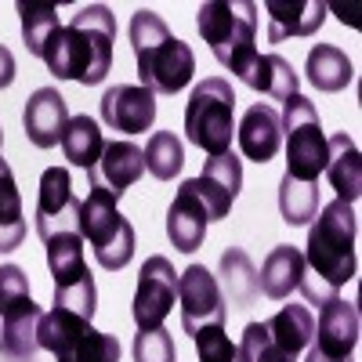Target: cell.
<instances>
[{
	"instance_id": "obj_1",
	"label": "cell",
	"mask_w": 362,
	"mask_h": 362,
	"mask_svg": "<svg viewBox=\"0 0 362 362\" xmlns=\"http://www.w3.org/2000/svg\"><path fill=\"white\" fill-rule=\"evenodd\" d=\"M355 235H358V218L355 206L344 199L326 203L315 225L308 228V250H305V276H300V293L308 305L322 308L326 300L341 297V286L355 279Z\"/></svg>"
},
{
	"instance_id": "obj_2",
	"label": "cell",
	"mask_w": 362,
	"mask_h": 362,
	"mask_svg": "<svg viewBox=\"0 0 362 362\" xmlns=\"http://www.w3.org/2000/svg\"><path fill=\"white\" fill-rule=\"evenodd\" d=\"M112 44H116L112 11L105 4H87L66 25L54 29L40 58L47 62L51 76L95 87L112 69Z\"/></svg>"
},
{
	"instance_id": "obj_3",
	"label": "cell",
	"mask_w": 362,
	"mask_h": 362,
	"mask_svg": "<svg viewBox=\"0 0 362 362\" xmlns=\"http://www.w3.org/2000/svg\"><path fill=\"white\" fill-rule=\"evenodd\" d=\"M127 40L138 58V80L153 95H177L196 73V54L177 40L153 8H138L127 22Z\"/></svg>"
},
{
	"instance_id": "obj_4",
	"label": "cell",
	"mask_w": 362,
	"mask_h": 362,
	"mask_svg": "<svg viewBox=\"0 0 362 362\" xmlns=\"http://www.w3.org/2000/svg\"><path fill=\"white\" fill-rule=\"evenodd\" d=\"M196 25L203 44H210L214 58L232 76H243L254 66L257 4H250V0H206L196 11Z\"/></svg>"
},
{
	"instance_id": "obj_5",
	"label": "cell",
	"mask_w": 362,
	"mask_h": 362,
	"mask_svg": "<svg viewBox=\"0 0 362 362\" xmlns=\"http://www.w3.org/2000/svg\"><path fill=\"white\" fill-rule=\"evenodd\" d=\"M119 199L112 192H105L102 185H90L87 199H80V239H87L95 261L105 272H119L127 268L134 257V225L119 214Z\"/></svg>"
},
{
	"instance_id": "obj_6",
	"label": "cell",
	"mask_w": 362,
	"mask_h": 362,
	"mask_svg": "<svg viewBox=\"0 0 362 362\" xmlns=\"http://www.w3.org/2000/svg\"><path fill=\"white\" fill-rule=\"evenodd\" d=\"M232 134H235V95L232 83L221 76H206L192 87L185 102V138L203 148L206 156H225L232 153Z\"/></svg>"
},
{
	"instance_id": "obj_7",
	"label": "cell",
	"mask_w": 362,
	"mask_h": 362,
	"mask_svg": "<svg viewBox=\"0 0 362 362\" xmlns=\"http://www.w3.org/2000/svg\"><path fill=\"white\" fill-rule=\"evenodd\" d=\"M40 305L29 293V276L18 264H0V355L4 358H33L40 351Z\"/></svg>"
},
{
	"instance_id": "obj_8",
	"label": "cell",
	"mask_w": 362,
	"mask_h": 362,
	"mask_svg": "<svg viewBox=\"0 0 362 362\" xmlns=\"http://www.w3.org/2000/svg\"><path fill=\"white\" fill-rule=\"evenodd\" d=\"M37 344L58 362H119V341L112 334H102L90 326V319L73 315L58 305L40 319Z\"/></svg>"
},
{
	"instance_id": "obj_9",
	"label": "cell",
	"mask_w": 362,
	"mask_h": 362,
	"mask_svg": "<svg viewBox=\"0 0 362 362\" xmlns=\"http://www.w3.org/2000/svg\"><path fill=\"white\" fill-rule=\"evenodd\" d=\"M279 119L286 138V177L315 185V177L326 170V134L319 124V109L297 90L283 102Z\"/></svg>"
},
{
	"instance_id": "obj_10",
	"label": "cell",
	"mask_w": 362,
	"mask_h": 362,
	"mask_svg": "<svg viewBox=\"0 0 362 362\" xmlns=\"http://www.w3.org/2000/svg\"><path fill=\"white\" fill-rule=\"evenodd\" d=\"M47 268L54 276V305L73 315L95 319L98 308V290L95 279L83 264V239L80 232H62L47 239Z\"/></svg>"
},
{
	"instance_id": "obj_11",
	"label": "cell",
	"mask_w": 362,
	"mask_h": 362,
	"mask_svg": "<svg viewBox=\"0 0 362 362\" xmlns=\"http://www.w3.org/2000/svg\"><path fill=\"white\" fill-rule=\"evenodd\" d=\"M177 300H181V329L192 337L203 326H225L228 305L214 279V272L203 264H189L177 272Z\"/></svg>"
},
{
	"instance_id": "obj_12",
	"label": "cell",
	"mask_w": 362,
	"mask_h": 362,
	"mask_svg": "<svg viewBox=\"0 0 362 362\" xmlns=\"http://www.w3.org/2000/svg\"><path fill=\"white\" fill-rule=\"evenodd\" d=\"M358 344V312L344 297H334L319 308V322L305 362H351Z\"/></svg>"
},
{
	"instance_id": "obj_13",
	"label": "cell",
	"mask_w": 362,
	"mask_h": 362,
	"mask_svg": "<svg viewBox=\"0 0 362 362\" xmlns=\"http://www.w3.org/2000/svg\"><path fill=\"white\" fill-rule=\"evenodd\" d=\"M174 300H177V272L163 254H153L138 272V290L131 305L138 329H160L174 308Z\"/></svg>"
},
{
	"instance_id": "obj_14",
	"label": "cell",
	"mask_w": 362,
	"mask_h": 362,
	"mask_svg": "<svg viewBox=\"0 0 362 362\" xmlns=\"http://www.w3.org/2000/svg\"><path fill=\"white\" fill-rule=\"evenodd\" d=\"M80 199L73 192V177L66 167H47L40 174V192H37V235L54 239L62 232H80Z\"/></svg>"
},
{
	"instance_id": "obj_15",
	"label": "cell",
	"mask_w": 362,
	"mask_h": 362,
	"mask_svg": "<svg viewBox=\"0 0 362 362\" xmlns=\"http://www.w3.org/2000/svg\"><path fill=\"white\" fill-rule=\"evenodd\" d=\"M185 185L203 203L206 221H221V218H228V210H232L239 189H243V160H239L235 153L210 156L206 167H203V174L199 177H189Z\"/></svg>"
},
{
	"instance_id": "obj_16",
	"label": "cell",
	"mask_w": 362,
	"mask_h": 362,
	"mask_svg": "<svg viewBox=\"0 0 362 362\" xmlns=\"http://www.w3.org/2000/svg\"><path fill=\"white\" fill-rule=\"evenodd\" d=\"M102 119L119 134H145L156 124V95L134 83H116L102 95Z\"/></svg>"
},
{
	"instance_id": "obj_17",
	"label": "cell",
	"mask_w": 362,
	"mask_h": 362,
	"mask_svg": "<svg viewBox=\"0 0 362 362\" xmlns=\"http://www.w3.org/2000/svg\"><path fill=\"white\" fill-rule=\"evenodd\" d=\"M66 124H69V102L58 95V87H40L29 95L25 112H22V127H25V138L37 148H51L62 141Z\"/></svg>"
},
{
	"instance_id": "obj_18",
	"label": "cell",
	"mask_w": 362,
	"mask_h": 362,
	"mask_svg": "<svg viewBox=\"0 0 362 362\" xmlns=\"http://www.w3.org/2000/svg\"><path fill=\"white\" fill-rule=\"evenodd\" d=\"M141 174H145V153L134 141H105L102 160L95 170H87V181L90 185H102L105 192H112L119 199L131 185H138Z\"/></svg>"
},
{
	"instance_id": "obj_19",
	"label": "cell",
	"mask_w": 362,
	"mask_h": 362,
	"mask_svg": "<svg viewBox=\"0 0 362 362\" xmlns=\"http://www.w3.org/2000/svg\"><path fill=\"white\" fill-rule=\"evenodd\" d=\"M235 138H239V148H243V156L254 160V163H268L276 160L279 145H283V119L272 105H250L243 112L235 127Z\"/></svg>"
},
{
	"instance_id": "obj_20",
	"label": "cell",
	"mask_w": 362,
	"mask_h": 362,
	"mask_svg": "<svg viewBox=\"0 0 362 362\" xmlns=\"http://www.w3.org/2000/svg\"><path fill=\"white\" fill-rule=\"evenodd\" d=\"M268 44H283L286 37H312L326 22L322 0H268Z\"/></svg>"
},
{
	"instance_id": "obj_21",
	"label": "cell",
	"mask_w": 362,
	"mask_h": 362,
	"mask_svg": "<svg viewBox=\"0 0 362 362\" xmlns=\"http://www.w3.org/2000/svg\"><path fill=\"white\" fill-rule=\"evenodd\" d=\"M167 235H170L174 250H181V254H196L206 239V210L185 181H181V189L167 210Z\"/></svg>"
},
{
	"instance_id": "obj_22",
	"label": "cell",
	"mask_w": 362,
	"mask_h": 362,
	"mask_svg": "<svg viewBox=\"0 0 362 362\" xmlns=\"http://www.w3.org/2000/svg\"><path fill=\"white\" fill-rule=\"evenodd\" d=\"M326 177L337 189V199L351 203L362 196V160H358V145L348 134L326 138Z\"/></svg>"
},
{
	"instance_id": "obj_23",
	"label": "cell",
	"mask_w": 362,
	"mask_h": 362,
	"mask_svg": "<svg viewBox=\"0 0 362 362\" xmlns=\"http://www.w3.org/2000/svg\"><path fill=\"white\" fill-rule=\"evenodd\" d=\"M264 329H268L272 344H276L286 358L297 362L300 355L308 351V344H312L315 315H312V308H305V305H286V308H279L276 315L264 322Z\"/></svg>"
},
{
	"instance_id": "obj_24",
	"label": "cell",
	"mask_w": 362,
	"mask_h": 362,
	"mask_svg": "<svg viewBox=\"0 0 362 362\" xmlns=\"http://www.w3.org/2000/svg\"><path fill=\"white\" fill-rule=\"evenodd\" d=\"M300 276H305V254H300L297 247H290V243H283V247L268 250V257L257 272V283H261L264 297L283 300L300 286Z\"/></svg>"
},
{
	"instance_id": "obj_25",
	"label": "cell",
	"mask_w": 362,
	"mask_h": 362,
	"mask_svg": "<svg viewBox=\"0 0 362 362\" xmlns=\"http://www.w3.org/2000/svg\"><path fill=\"white\" fill-rule=\"evenodd\" d=\"M247 87H254V90H261V95H268V98H276V102H286L290 95H297V87H300V76H297V69L286 62L283 54H257L254 58V66L239 76Z\"/></svg>"
},
{
	"instance_id": "obj_26",
	"label": "cell",
	"mask_w": 362,
	"mask_h": 362,
	"mask_svg": "<svg viewBox=\"0 0 362 362\" xmlns=\"http://www.w3.org/2000/svg\"><path fill=\"white\" fill-rule=\"evenodd\" d=\"M305 76L315 90H322V95H337V90H344L355 76L351 69V58L334 47V44H315L308 51V62H305Z\"/></svg>"
},
{
	"instance_id": "obj_27",
	"label": "cell",
	"mask_w": 362,
	"mask_h": 362,
	"mask_svg": "<svg viewBox=\"0 0 362 362\" xmlns=\"http://www.w3.org/2000/svg\"><path fill=\"white\" fill-rule=\"evenodd\" d=\"M62 153L73 167H83V170H95L98 160H102V148H105V134L98 127V119H90L87 112L83 116H69V124L62 131Z\"/></svg>"
},
{
	"instance_id": "obj_28",
	"label": "cell",
	"mask_w": 362,
	"mask_h": 362,
	"mask_svg": "<svg viewBox=\"0 0 362 362\" xmlns=\"http://www.w3.org/2000/svg\"><path fill=\"white\" fill-rule=\"evenodd\" d=\"M218 276H221V283H218V286H225L221 293L232 300L235 308H250L254 300H257L261 283H257V268L250 264L247 250H239V247L225 250V254H221V268H218Z\"/></svg>"
},
{
	"instance_id": "obj_29",
	"label": "cell",
	"mask_w": 362,
	"mask_h": 362,
	"mask_svg": "<svg viewBox=\"0 0 362 362\" xmlns=\"http://www.w3.org/2000/svg\"><path fill=\"white\" fill-rule=\"evenodd\" d=\"M25 239V214H22V192L15 185L11 167L0 160V254H11Z\"/></svg>"
},
{
	"instance_id": "obj_30",
	"label": "cell",
	"mask_w": 362,
	"mask_h": 362,
	"mask_svg": "<svg viewBox=\"0 0 362 362\" xmlns=\"http://www.w3.org/2000/svg\"><path fill=\"white\" fill-rule=\"evenodd\" d=\"M141 153H145V170L160 181H170L185 167V145H181V138L174 131H156Z\"/></svg>"
},
{
	"instance_id": "obj_31",
	"label": "cell",
	"mask_w": 362,
	"mask_h": 362,
	"mask_svg": "<svg viewBox=\"0 0 362 362\" xmlns=\"http://www.w3.org/2000/svg\"><path fill=\"white\" fill-rule=\"evenodd\" d=\"M279 214L286 225H308L319 214V189L308 185V181H293L283 174L279 181Z\"/></svg>"
},
{
	"instance_id": "obj_32",
	"label": "cell",
	"mask_w": 362,
	"mask_h": 362,
	"mask_svg": "<svg viewBox=\"0 0 362 362\" xmlns=\"http://www.w3.org/2000/svg\"><path fill=\"white\" fill-rule=\"evenodd\" d=\"M18 15H22V40H25V51L40 58L44 47H47V40L54 37V29H58V8H54V4H33V0H22Z\"/></svg>"
},
{
	"instance_id": "obj_33",
	"label": "cell",
	"mask_w": 362,
	"mask_h": 362,
	"mask_svg": "<svg viewBox=\"0 0 362 362\" xmlns=\"http://www.w3.org/2000/svg\"><path fill=\"white\" fill-rule=\"evenodd\" d=\"M239 358H243V362H293V358H286L276 344H272L264 322H250V326L243 329V341H239Z\"/></svg>"
},
{
	"instance_id": "obj_34",
	"label": "cell",
	"mask_w": 362,
	"mask_h": 362,
	"mask_svg": "<svg viewBox=\"0 0 362 362\" xmlns=\"http://www.w3.org/2000/svg\"><path fill=\"white\" fill-rule=\"evenodd\" d=\"M192 341H196L199 362H243L239 358V344L225 337L221 326H203L199 334H192Z\"/></svg>"
},
{
	"instance_id": "obj_35",
	"label": "cell",
	"mask_w": 362,
	"mask_h": 362,
	"mask_svg": "<svg viewBox=\"0 0 362 362\" xmlns=\"http://www.w3.org/2000/svg\"><path fill=\"white\" fill-rule=\"evenodd\" d=\"M134 362H177V348L167 329H138L134 337Z\"/></svg>"
},
{
	"instance_id": "obj_36",
	"label": "cell",
	"mask_w": 362,
	"mask_h": 362,
	"mask_svg": "<svg viewBox=\"0 0 362 362\" xmlns=\"http://www.w3.org/2000/svg\"><path fill=\"white\" fill-rule=\"evenodd\" d=\"M15 83V54L0 44V90H8Z\"/></svg>"
},
{
	"instance_id": "obj_37",
	"label": "cell",
	"mask_w": 362,
	"mask_h": 362,
	"mask_svg": "<svg viewBox=\"0 0 362 362\" xmlns=\"http://www.w3.org/2000/svg\"><path fill=\"white\" fill-rule=\"evenodd\" d=\"M0 145H4V131H0Z\"/></svg>"
}]
</instances>
